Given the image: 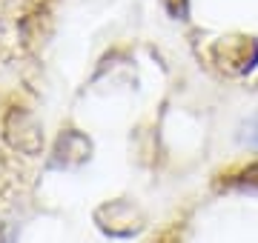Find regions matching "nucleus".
<instances>
[{"label":"nucleus","instance_id":"1","mask_svg":"<svg viewBox=\"0 0 258 243\" xmlns=\"http://www.w3.org/2000/svg\"><path fill=\"white\" fill-rule=\"evenodd\" d=\"M241 141L247 143V146H255L258 149V114H252V117L244 123V129H241Z\"/></svg>","mask_w":258,"mask_h":243},{"label":"nucleus","instance_id":"2","mask_svg":"<svg viewBox=\"0 0 258 243\" xmlns=\"http://www.w3.org/2000/svg\"><path fill=\"white\" fill-rule=\"evenodd\" d=\"M241 186L258 189V163H252V166H249L247 172H241Z\"/></svg>","mask_w":258,"mask_h":243}]
</instances>
